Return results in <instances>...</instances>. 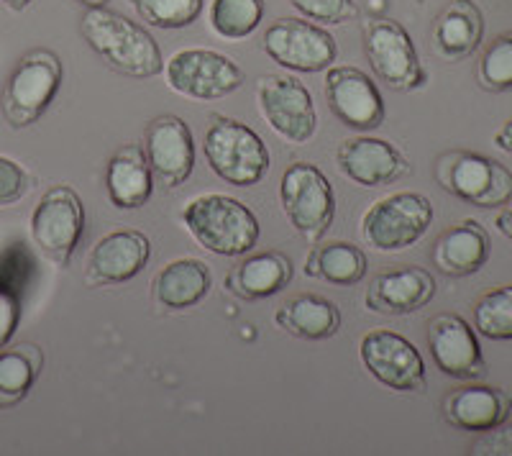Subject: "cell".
<instances>
[{"instance_id":"obj_1","label":"cell","mask_w":512,"mask_h":456,"mask_svg":"<svg viewBox=\"0 0 512 456\" xmlns=\"http://www.w3.org/2000/svg\"><path fill=\"white\" fill-rule=\"evenodd\" d=\"M82 39L113 72L146 80L162 72V52L154 36L123 13L108 8H90L82 16Z\"/></svg>"},{"instance_id":"obj_2","label":"cell","mask_w":512,"mask_h":456,"mask_svg":"<svg viewBox=\"0 0 512 456\" xmlns=\"http://www.w3.org/2000/svg\"><path fill=\"white\" fill-rule=\"evenodd\" d=\"M182 223L203 249L221 257H241L259 241V221L241 200L208 193L182 208Z\"/></svg>"},{"instance_id":"obj_3","label":"cell","mask_w":512,"mask_h":456,"mask_svg":"<svg viewBox=\"0 0 512 456\" xmlns=\"http://www.w3.org/2000/svg\"><path fill=\"white\" fill-rule=\"evenodd\" d=\"M205 159L210 170L236 188H251L269 172V149L256 131L233 118H216L205 134Z\"/></svg>"},{"instance_id":"obj_4","label":"cell","mask_w":512,"mask_h":456,"mask_svg":"<svg viewBox=\"0 0 512 456\" xmlns=\"http://www.w3.org/2000/svg\"><path fill=\"white\" fill-rule=\"evenodd\" d=\"M62 85V59L52 49H31L18 59L3 90V116L13 129L39 121Z\"/></svg>"},{"instance_id":"obj_5","label":"cell","mask_w":512,"mask_h":456,"mask_svg":"<svg viewBox=\"0 0 512 456\" xmlns=\"http://www.w3.org/2000/svg\"><path fill=\"white\" fill-rule=\"evenodd\" d=\"M280 200L297 234L320 241L336 216V195L331 182L310 162L290 164L282 175Z\"/></svg>"},{"instance_id":"obj_6","label":"cell","mask_w":512,"mask_h":456,"mask_svg":"<svg viewBox=\"0 0 512 456\" xmlns=\"http://www.w3.org/2000/svg\"><path fill=\"white\" fill-rule=\"evenodd\" d=\"M433 221L431 200L420 193H395L377 203L361 218V234L379 252H402L423 239Z\"/></svg>"},{"instance_id":"obj_7","label":"cell","mask_w":512,"mask_h":456,"mask_svg":"<svg viewBox=\"0 0 512 456\" xmlns=\"http://www.w3.org/2000/svg\"><path fill=\"white\" fill-rule=\"evenodd\" d=\"M85 231V205L67 185L47 190L31 213V239L49 262H70Z\"/></svg>"},{"instance_id":"obj_8","label":"cell","mask_w":512,"mask_h":456,"mask_svg":"<svg viewBox=\"0 0 512 456\" xmlns=\"http://www.w3.org/2000/svg\"><path fill=\"white\" fill-rule=\"evenodd\" d=\"M436 180L448 193L479 208L505 205L512 198V172L474 152L443 154L436 164Z\"/></svg>"},{"instance_id":"obj_9","label":"cell","mask_w":512,"mask_h":456,"mask_svg":"<svg viewBox=\"0 0 512 456\" xmlns=\"http://www.w3.org/2000/svg\"><path fill=\"white\" fill-rule=\"evenodd\" d=\"M364 47L374 75L397 93H410L425 85V70L420 65L410 34L390 18H372L364 26Z\"/></svg>"},{"instance_id":"obj_10","label":"cell","mask_w":512,"mask_h":456,"mask_svg":"<svg viewBox=\"0 0 512 456\" xmlns=\"http://www.w3.org/2000/svg\"><path fill=\"white\" fill-rule=\"evenodd\" d=\"M167 82L192 100H218L244 85L246 75L231 57L213 49H182L167 62Z\"/></svg>"},{"instance_id":"obj_11","label":"cell","mask_w":512,"mask_h":456,"mask_svg":"<svg viewBox=\"0 0 512 456\" xmlns=\"http://www.w3.org/2000/svg\"><path fill=\"white\" fill-rule=\"evenodd\" d=\"M256 103L274 134L290 144H308L318 129L313 98L295 77L264 75L256 85Z\"/></svg>"},{"instance_id":"obj_12","label":"cell","mask_w":512,"mask_h":456,"mask_svg":"<svg viewBox=\"0 0 512 456\" xmlns=\"http://www.w3.org/2000/svg\"><path fill=\"white\" fill-rule=\"evenodd\" d=\"M264 52L280 67L295 72H320L336 62L338 44L326 29L303 18H280L264 34Z\"/></svg>"},{"instance_id":"obj_13","label":"cell","mask_w":512,"mask_h":456,"mask_svg":"<svg viewBox=\"0 0 512 456\" xmlns=\"http://www.w3.org/2000/svg\"><path fill=\"white\" fill-rule=\"evenodd\" d=\"M361 362L369 375L397 392H415L425 387V364L420 351L392 331H369L361 339Z\"/></svg>"},{"instance_id":"obj_14","label":"cell","mask_w":512,"mask_h":456,"mask_svg":"<svg viewBox=\"0 0 512 456\" xmlns=\"http://www.w3.org/2000/svg\"><path fill=\"white\" fill-rule=\"evenodd\" d=\"M326 98L333 116L349 129L372 131L384 121V100L372 77L356 67H328Z\"/></svg>"},{"instance_id":"obj_15","label":"cell","mask_w":512,"mask_h":456,"mask_svg":"<svg viewBox=\"0 0 512 456\" xmlns=\"http://www.w3.org/2000/svg\"><path fill=\"white\" fill-rule=\"evenodd\" d=\"M146 162L164 188H180L195 170V141L180 116H159L146 126Z\"/></svg>"},{"instance_id":"obj_16","label":"cell","mask_w":512,"mask_h":456,"mask_svg":"<svg viewBox=\"0 0 512 456\" xmlns=\"http://www.w3.org/2000/svg\"><path fill=\"white\" fill-rule=\"evenodd\" d=\"M428 346L443 375L456 380H479L484 357L469 323L454 313H441L428 323Z\"/></svg>"},{"instance_id":"obj_17","label":"cell","mask_w":512,"mask_h":456,"mask_svg":"<svg viewBox=\"0 0 512 456\" xmlns=\"http://www.w3.org/2000/svg\"><path fill=\"white\" fill-rule=\"evenodd\" d=\"M338 167L349 180L364 188H379V185H390L408 175V159L402 157L397 147L390 141L374 139V136H354L346 139L338 147Z\"/></svg>"},{"instance_id":"obj_18","label":"cell","mask_w":512,"mask_h":456,"mask_svg":"<svg viewBox=\"0 0 512 456\" xmlns=\"http://www.w3.org/2000/svg\"><path fill=\"white\" fill-rule=\"evenodd\" d=\"M152 257V244L141 231H113L93 246L85 280L90 285H121L134 280Z\"/></svg>"},{"instance_id":"obj_19","label":"cell","mask_w":512,"mask_h":456,"mask_svg":"<svg viewBox=\"0 0 512 456\" xmlns=\"http://www.w3.org/2000/svg\"><path fill=\"white\" fill-rule=\"evenodd\" d=\"M436 295V280L420 267H402L374 277L367 290V308L384 316H408Z\"/></svg>"},{"instance_id":"obj_20","label":"cell","mask_w":512,"mask_h":456,"mask_svg":"<svg viewBox=\"0 0 512 456\" xmlns=\"http://www.w3.org/2000/svg\"><path fill=\"white\" fill-rule=\"evenodd\" d=\"M512 395L500 387H464L443 403V416L461 431H489L507 421Z\"/></svg>"},{"instance_id":"obj_21","label":"cell","mask_w":512,"mask_h":456,"mask_svg":"<svg viewBox=\"0 0 512 456\" xmlns=\"http://www.w3.org/2000/svg\"><path fill=\"white\" fill-rule=\"evenodd\" d=\"M489 259V236L477 221H461L443 231L433 246V262L448 277L474 275Z\"/></svg>"},{"instance_id":"obj_22","label":"cell","mask_w":512,"mask_h":456,"mask_svg":"<svg viewBox=\"0 0 512 456\" xmlns=\"http://www.w3.org/2000/svg\"><path fill=\"white\" fill-rule=\"evenodd\" d=\"M105 185H108L111 203L121 211H134V208L149 203L154 193V175L149 162H146L144 149L131 144V147H123L121 152L113 154Z\"/></svg>"},{"instance_id":"obj_23","label":"cell","mask_w":512,"mask_h":456,"mask_svg":"<svg viewBox=\"0 0 512 456\" xmlns=\"http://www.w3.org/2000/svg\"><path fill=\"white\" fill-rule=\"evenodd\" d=\"M154 298L162 308L182 310L198 305L210 290V269L200 259H175L164 264L152 282Z\"/></svg>"},{"instance_id":"obj_24","label":"cell","mask_w":512,"mask_h":456,"mask_svg":"<svg viewBox=\"0 0 512 456\" xmlns=\"http://www.w3.org/2000/svg\"><path fill=\"white\" fill-rule=\"evenodd\" d=\"M292 262L280 252H264L249 257L241 262L228 275L226 285L231 287L233 295H239L244 300H259L277 295L285 290L292 280Z\"/></svg>"},{"instance_id":"obj_25","label":"cell","mask_w":512,"mask_h":456,"mask_svg":"<svg viewBox=\"0 0 512 456\" xmlns=\"http://www.w3.org/2000/svg\"><path fill=\"white\" fill-rule=\"evenodd\" d=\"M484 34V18L472 0H454L438 16L436 49L441 57L459 62L477 52Z\"/></svg>"},{"instance_id":"obj_26","label":"cell","mask_w":512,"mask_h":456,"mask_svg":"<svg viewBox=\"0 0 512 456\" xmlns=\"http://www.w3.org/2000/svg\"><path fill=\"white\" fill-rule=\"evenodd\" d=\"M274 323L297 339L323 341L338 334L341 313L331 300L320 298V295H300V298L290 300L285 308L277 310Z\"/></svg>"},{"instance_id":"obj_27","label":"cell","mask_w":512,"mask_h":456,"mask_svg":"<svg viewBox=\"0 0 512 456\" xmlns=\"http://www.w3.org/2000/svg\"><path fill=\"white\" fill-rule=\"evenodd\" d=\"M305 272L310 277L331 282V285H356L367 275V254L349 241H333V244L313 249Z\"/></svg>"},{"instance_id":"obj_28","label":"cell","mask_w":512,"mask_h":456,"mask_svg":"<svg viewBox=\"0 0 512 456\" xmlns=\"http://www.w3.org/2000/svg\"><path fill=\"white\" fill-rule=\"evenodd\" d=\"M41 364L44 357L34 344L0 349V408H11L29 395L41 372Z\"/></svg>"},{"instance_id":"obj_29","label":"cell","mask_w":512,"mask_h":456,"mask_svg":"<svg viewBox=\"0 0 512 456\" xmlns=\"http://www.w3.org/2000/svg\"><path fill=\"white\" fill-rule=\"evenodd\" d=\"M264 16V0H213L210 26L223 39H246Z\"/></svg>"},{"instance_id":"obj_30","label":"cell","mask_w":512,"mask_h":456,"mask_svg":"<svg viewBox=\"0 0 512 456\" xmlns=\"http://www.w3.org/2000/svg\"><path fill=\"white\" fill-rule=\"evenodd\" d=\"M474 323L479 334L492 341L512 339V285L497 287L484 295L474 308Z\"/></svg>"},{"instance_id":"obj_31","label":"cell","mask_w":512,"mask_h":456,"mask_svg":"<svg viewBox=\"0 0 512 456\" xmlns=\"http://www.w3.org/2000/svg\"><path fill=\"white\" fill-rule=\"evenodd\" d=\"M146 24L157 29H185L192 21H198L203 11V0H131Z\"/></svg>"},{"instance_id":"obj_32","label":"cell","mask_w":512,"mask_h":456,"mask_svg":"<svg viewBox=\"0 0 512 456\" xmlns=\"http://www.w3.org/2000/svg\"><path fill=\"white\" fill-rule=\"evenodd\" d=\"M479 82L492 93L512 90V31L497 36L479 62Z\"/></svg>"},{"instance_id":"obj_33","label":"cell","mask_w":512,"mask_h":456,"mask_svg":"<svg viewBox=\"0 0 512 456\" xmlns=\"http://www.w3.org/2000/svg\"><path fill=\"white\" fill-rule=\"evenodd\" d=\"M300 16L320 24H346L359 13L354 0H290Z\"/></svg>"},{"instance_id":"obj_34","label":"cell","mask_w":512,"mask_h":456,"mask_svg":"<svg viewBox=\"0 0 512 456\" xmlns=\"http://www.w3.org/2000/svg\"><path fill=\"white\" fill-rule=\"evenodd\" d=\"M29 175L18 162L0 154V205H13L29 193Z\"/></svg>"},{"instance_id":"obj_35","label":"cell","mask_w":512,"mask_h":456,"mask_svg":"<svg viewBox=\"0 0 512 456\" xmlns=\"http://www.w3.org/2000/svg\"><path fill=\"white\" fill-rule=\"evenodd\" d=\"M21 321V295L11 282L0 280V349H6L8 341L16 334Z\"/></svg>"},{"instance_id":"obj_36","label":"cell","mask_w":512,"mask_h":456,"mask_svg":"<svg viewBox=\"0 0 512 456\" xmlns=\"http://www.w3.org/2000/svg\"><path fill=\"white\" fill-rule=\"evenodd\" d=\"M472 454L477 456H512V426L489 428L482 439L474 441Z\"/></svg>"},{"instance_id":"obj_37","label":"cell","mask_w":512,"mask_h":456,"mask_svg":"<svg viewBox=\"0 0 512 456\" xmlns=\"http://www.w3.org/2000/svg\"><path fill=\"white\" fill-rule=\"evenodd\" d=\"M497 228H500L507 239H512V198L505 203V211L497 216Z\"/></svg>"},{"instance_id":"obj_38","label":"cell","mask_w":512,"mask_h":456,"mask_svg":"<svg viewBox=\"0 0 512 456\" xmlns=\"http://www.w3.org/2000/svg\"><path fill=\"white\" fill-rule=\"evenodd\" d=\"M495 144L500 149H505V152L512 154V118L495 134Z\"/></svg>"},{"instance_id":"obj_39","label":"cell","mask_w":512,"mask_h":456,"mask_svg":"<svg viewBox=\"0 0 512 456\" xmlns=\"http://www.w3.org/2000/svg\"><path fill=\"white\" fill-rule=\"evenodd\" d=\"M3 3H6L11 11H26V8H29L34 0H3Z\"/></svg>"},{"instance_id":"obj_40","label":"cell","mask_w":512,"mask_h":456,"mask_svg":"<svg viewBox=\"0 0 512 456\" xmlns=\"http://www.w3.org/2000/svg\"><path fill=\"white\" fill-rule=\"evenodd\" d=\"M80 3H85L88 8H103L108 0H80Z\"/></svg>"}]
</instances>
